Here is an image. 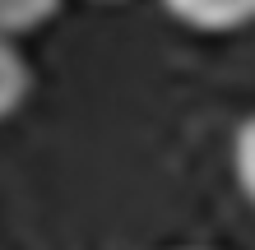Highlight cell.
I'll use <instances>...</instances> for the list:
<instances>
[{
    "label": "cell",
    "mask_w": 255,
    "mask_h": 250,
    "mask_svg": "<svg viewBox=\"0 0 255 250\" xmlns=\"http://www.w3.org/2000/svg\"><path fill=\"white\" fill-rule=\"evenodd\" d=\"M162 9L195 33H242L255 23V0H162Z\"/></svg>",
    "instance_id": "obj_1"
},
{
    "label": "cell",
    "mask_w": 255,
    "mask_h": 250,
    "mask_svg": "<svg viewBox=\"0 0 255 250\" xmlns=\"http://www.w3.org/2000/svg\"><path fill=\"white\" fill-rule=\"evenodd\" d=\"M232 171H237V185H242L246 204L255 209V116H246L237 125V139H232Z\"/></svg>",
    "instance_id": "obj_4"
},
{
    "label": "cell",
    "mask_w": 255,
    "mask_h": 250,
    "mask_svg": "<svg viewBox=\"0 0 255 250\" xmlns=\"http://www.w3.org/2000/svg\"><path fill=\"white\" fill-rule=\"evenodd\" d=\"M56 9H61V0H0V37H23L42 28L47 19H56Z\"/></svg>",
    "instance_id": "obj_3"
},
{
    "label": "cell",
    "mask_w": 255,
    "mask_h": 250,
    "mask_svg": "<svg viewBox=\"0 0 255 250\" xmlns=\"http://www.w3.org/2000/svg\"><path fill=\"white\" fill-rule=\"evenodd\" d=\"M176 250H204V246H176Z\"/></svg>",
    "instance_id": "obj_5"
},
{
    "label": "cell",
    "mask_w": 255,
    "mask_h": 250,
    "mask_svg": "<svg viewBox=\"0 0 255 250\" xmlns=\"http://www.w3.org/2000/svg\"><path fill=\"white\" fill-rule=\"evenodd\" d=\"M28 88H33V75H28L23 51L14 47L9 37H0V121H9V116L23 107Z\"/></svg>",
    "instance_id": "obj_2"
}]
</instances>
